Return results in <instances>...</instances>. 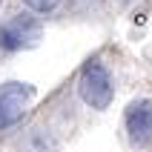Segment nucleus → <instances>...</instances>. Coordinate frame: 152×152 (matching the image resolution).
Masks as SVG:
<instances>
[{"label": "nucleus", "mask_w": 152, "mask_h": 152, "mask_svg": "<svg viewBox=\"0 0 152 152\" xmlns=\"http://www.w3.org/2000/svg\"><path fill=\"white\" fill-rule=\"evenodd\" d=\"M80 98L92 109H106L112 103V80L101 60H89L80 72Z\"/></svg>", "instance_id": "nucleus-1"}, {"label": "nucleus", "mask_w": 152, "mask_h": 152, "mask_svg": "<svg viewBox=\"0 0 152 152\" xmlns=\"http://www.w3.org/2000/svg\"><path fill=\"white\" fill-rule=\"evenodd\" d=\"M37 40H40V20L32 15H15L0 26V49L6 52L34 46Z\"/></svg>", "instance_id": "nucleus-2"}, {"label": "nucleus", "mask_w": 152, "mask_h": 152, "mask_svg": "<svg viewBox=\"0 0 152 152\" xmlns=\"http://www.w3.org/2000/svg\"><path fill=\"white\" fill-rule=\"evenodd\" d=\"M34 98L32 83H20V80H9L0 86V129L12 126L23 118L26 103Z\"/></svg>", "instance_id": "nucleus-3"}, {"label": "nucleus", "mask_w": 152, "mask_h": 152, "mask_svg": "<svg viewBox=\"0 0 152 152\" xmlns=\"http://www.w3.org/2000/svg\"><path fill=\"white\" fill-rule=\"evenodd\" d=\"M126 132L135 146H152V98H141V101L129 103Z\"/></svg>", "instance_id": "nucleus-4"}, {"label": "nucleus", "mask_w": 152, "mask_h": 152, "mask_svg": "<svg viewBox=\"0 0 152 152\" xmlns=\"http://www.w3.org/2000/svg\"><path fill=\"white\" fill-rule=\"evenodd\" d=\"M23 3L32 12H52V9L58 6V0H23Z\"/></svg>", "instance_id": "nucleus-5"}]
</instances>
